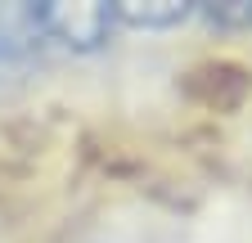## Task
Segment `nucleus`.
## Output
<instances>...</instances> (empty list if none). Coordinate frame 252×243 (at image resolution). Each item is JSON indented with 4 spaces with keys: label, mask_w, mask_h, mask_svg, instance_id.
I'll use <instances>...</instances> for the list:
<instances>
[{
    "label": "nucleus",
    "mask_w": 252,
    "mask_h": 243,
    "mask_svg": "<svg viewBox=\"0 0 252 243\" xmlns=\"http://www.w3.org/2000/svg\"><path fill=\"white\" fill-rule=\"evenodd\" d=\"M45 5H0V99H14L54 63Z\"/></svg>",
    "instance_id": "1"
},
{
    "label": "nucleus",
    "mask_w": 252,
    "mask_h": 243,
    "mask_svg": "<svg viewBox=\"0 0 252 243\" xmlns=\"http://www.w3.org/2000/svg\"><path fill=\"white\" fill-rule=\"evenodd\" d=\"M198 23L216 36H252V5L225 0V5H198Z\"/></svg>",
    "instance_id": "4"
},
{
    "label": "nucleus",
    "mask_w": 252,
    "mask_h": 243,
    "mask_svg": "<svg viewBox=\"0 0 252 243\" xmlns=\"http://www.w3.org/2000/svg\"><path fill=\"white\" fill-rule=\"evenodd\" d=\"M122 32H144V36H162L180 32V27L198 23V5H113Z\"/></svg>",
    "instance_id": "3"
},
{
    "label": "nucleus",
    "mask_w": 252,
    "mask_h": 243,
    "mask_svg": "<svg viewBox=\"0 0 252 243\" xmlns=\"http://www.w3.org/2000/svg\"><path fill=\"white\" fill-rule=\"evenodd\" d=\"M86 243H131V239H122V234H94V239H86Z\"/></svg>",
    "instance_id": "5"
},
{
    "label": "nucleus",
    "mask_w": 252,
    "mask_h": 243,
    "mask_svg": "<svg viewBox=\"0 0 252 243\" xmlns=\"http://www.w3.org/2000/svg\"><path fill=\"white\" fill-rule=\"evenodd\" d=\"M45 27L59 59H94L122 36L113 5H45Z\"/></svg>",
    "instance_id": "2"
}]
</instances>
